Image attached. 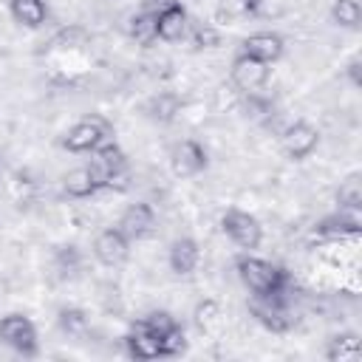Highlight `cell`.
<instances>
[{
  "instance_id": "1",
  "label": "cell",
  "mask_w": 362,
  "mask_h": 362,
  "mask_svg": "<svg viewBox=\"0 0 362 362\" xmlns=\"http://www.w3.org/2000/svg\"><path fill=\"white\" fill-rule=\"evenodd\" d=\"M235 269H238V277L249 288L252 297L277 294V291H283L288 286V274L277 263L263 260V257H255V255H240L235 260Z\"/></svg>"
},
{
  "instance_id": "2",
  "label": "cell",
  "mask_w": 362,
  "mask_h": 362,
  "mask_svg": "<svg viewBox=\"0 0 362 362\" xmlns=\"http://www.w3.org/2000/svg\"><path fill=\"white\" fill-rule=\"evenodd\" d=\"M113 141V124L99 116V113H90V116H82L62 139V147L71 150V153H93L99 150L102 144Z\"/></svg>"
},
{
  "instance_id": "3",
  "label": "cell",
  "mask_w": 362,
  "mask_h": 362,
  "mask_svg": "<svg viewBox=\"0 0 362 362\" xmlns=\"http://www.w3.org/2000/svg\"><path fill=\"white\" fill-rule=\"evenodd\" d=\"M93 156L96 158L90 167L102 184V189H124L130 181V164H127V156L122 153V147L107 141L99 150H93Z\"/></svg>"
},
{
  "instance_id": "4",
  "label": "cell",
  "mask_w": 362,
  "mask_h": 362,
  "mask_svg": "<svg viewBox=\"0 0 362 362\" xmlns=\"http://www.w3.org/2000/svg\"><path fill=\"white\" fill-rule=\"evenodd\" d=\"M0 345L11 348L20 356H37L40 354V339H37V328L25 314H6L0 317Z\"/></svg>"
},
{
  "instance_id": "5",
  "label": "cell",
  "mask_w": 362,
  "mask_h": 362,
  "mask_svg": "<svg viewBox=\"0 0 362 362\" xmlns=\"http://www.w3.org/2000/svg\"><path fill=\"white\" fill-rule=\"evenodd\" d=\"M221 229H223V235H226L238 249H249V252H252V249H257L260 240H263V226H260V221H257L252 212L238 209V206H232V209L223 212Z\"/></svg>"
},
{
  "instance_id": "6",
  "label": "cell",
  "mask_w": 362,
  "mask_h": 362,
  "mask_svg": "<svg viewBox=\"0 0 362 362\" xmlns=\"http://www.w3.org/2000/svg\"><path fill=\"white\" fill-rule=\"evenodd\" d=\"M252 314L260 325H266L274 334H286L294 322L288 300H286V288L277 294H266V297H252Z\"/></svg>"
},
{
  "instance_id": "7",
  "label": "cell",
  "mask_w": 362,
  "mask_h": 362,
  "mask_svg": "<svg viewBox=\"0 0 362 362\" xmlns=\"http://www.w3.org/2000/svg\"><path fill=\"white\" fill-rule=\"evenodd\" d=\"M141 325H144L156 339H161L164 356H178V354L184 351V328H181V322H178L170 311H150V314L141 320Z\"/></svg>"
},
{
  "instance_id": "8",
  "label": "cell",
  "mask_w": 362,
  "mask_h": 362,
  "mask_svg": "<svg viewBox=\"0 0 362 362\" xmlns=\"http://www.w3.org/2000/svg\"><path fill=\"white\" fill-rule=\"evenodd\" d=\"M269 74H272V68L266 62H260L255 57H246V54H238L232 59V68H229L232 85L243 93H257L269 82Z\"/></svg>"
},
{
  "instance_id": "9",
  "label": "cell",
  "mask_w": 362,
  "mask_h": 362,
  "mask_svg": "<svg viewBox=\"0 0 362 362\" xmlns=\"http://www.w3.org/2000/svg\"><path fill=\"white\" fill-rule=\"evenodd\" d=\"M280 144H283V150H286L288 158H305V156H311V153L317 150V144H320V130H317L311 122H305V119L291 122V124L283 130Z\"/></svg>"
},
{
  "instance_id": "10",
  "label": "cell",
  "mask_w": 362,
  "mask_h": 362,
  "mask_svg": "<svg viewBox=\"0 0 362 362\" xmlns=\"http://www.w3.org/2000/svg\"><path fill=\"white\" fill-rule=\"evenodd\" d=\"M206 161H209V158H206V150H204V144L195 141V139L178 141V144L173 147V156H170L173 173H175L178 178H192V175L204 173V170H206Z\"/></svg>"
},
{
  "instance_id": "11",
  "label": "cell",
  "mask_w": 362,
  "mask_h": 362,
  "mask_svg": "<svg viewBox=\"0 0 362 362\" xmlns=\"http://www.w3.org/2000/svg\"><path fill=\"white\" fill-rule=\"evenodd\" d=\"M93 255L102 266H119L130 255V240L119 226H107L93 238Z\"/></svg>"
},
{
  "instance_id": "12",
  "label": "cell",
  "mask_w": 362,
  "mask_h": 362,
  "mask_svg": "<svg viewBox=\"0 0 362 362\" xmlns=\"http://www.w3.org/2000/svg\"><path fill=\"white\" fill-rule=\"evenodd\" d=\"M189 28V14L181 3H164L156 11V37L164 42H175L187 34Z\"/></svg>"
},
{
  "instance_id": "13",
  "label": "cell",
  "mask_w": 362,
  "mask_h": 362,
  "mask_svg": "<svg viewBox=\"0 0 362 362\" xmlns=\"http://www.w3.org/2000/svg\"><path fill=\"white\" fill-rule=\"evenodd\" d=\"M116 226L124 232L127 240H141V238H147V235L153 232V226H156V212H153V206L144 204V201L130 204V206L122 212V218H119Z\"/></svg>"
},
{
  "instance_id": "14",
  "label": "cell",
  "mask_w": 362,
  "mask_h": 362,
  "mask_svg": "<svg viewBox=\"0 0 362 362\" xmlns=\"http://www.w3.org/2000/svg\"><path fill=\"white\" fill-rule=\"evenodd\" d=\"M240 54L272 65V62H277L283 57V37L274 34V31H255L240 42Z\"/></svg>"
},
{
  "instance_id": "15",
  "label": "cell",
  "mask_w": 362,
  "mask_h": 362,
  "mask_svg": "<svg viewBox=\"0 0 362 362\" xmlns=\"http://www.w3.org/2000/svg\"><path fill=\"white\" fill-rule=\"evenodd\" d=\"M124 348H127V354H130L133 359H139V362H150V359H161V356H164L161 339H156L141 322H136V325L130 328V334L124 337Z\"/></svg>"
},
{
  "instance_id": "16",
  "label": "cell",
  "mask_w": 362,
  "mask_h": 362,
  "mask_svg": "<svg viewBox=\"0 0 362 362\" xmlns=\"http://www.w3.org/2000/svg\"><path fill=\"white\" fill-rule=\"evenodd\" d=\"M362 232V223H359V215L356 212H334V215H325L320 223H317V235L320 238H331V240H339V238H356Z\"/></svg>"
},
{
  "instance_id": "17",
  "label": "cell",
  "mask_w": 362,
  "mask_h": 362,
  "mask_svg": "<svg viewBox=\"0 0 362 362\" xmlns=\"http://www.w3.org/2000/svg\"><path fill=\"white\" fill-rule=\"evenodd\" d=\"M198 260H201V249H198V243L192 238H175L170 243L167 263H170V269L175 274H181V277L184 274H192L195 266H198Z\"/></svg>"
},
{
  "instance_id": "18",
  "label": "cell",
  "mask_w": 362,
  "mask_h": 362,
  "mask_svg": "<svg viewBox=\"0 0 362 362\" xmlns=\"http://www.w3.org/2000/svg\"><path fill=\"white\" fill-rule=\"evenodd\" d=\"M62 189H65V195H71V198H90V195H96L99 189H102V184H99V178H96V173H93V167L88 164V167H76V170H71V173H65V178H62Z\"/></svg>"
},
{
  "instance_id": "19",
  "label": "cell",
  "mask_w": 362,
  "mask_h": 362,
  "mask_svg": "<svg viewBox=\"0 0 362 362\" xmlns=\"http://www.w3.org/2000/svg\"><path fill=\"white\" fill-rule=\"evenodd\" d=\"M8 11H11L14 23H20L25 28H40L48 20V3L45 0H11Z\"/></svg>"
},
{
  "instance_id": "20",
  "label": "cell",
  "mask_w": 362,
  "mask_h": 362,
  "mask_svg": "<svg viewBox=\"0 0 362 362\" xmlns=\"http://www.w3.org/2000/svg\"><path fill=\"white\" fill-rule=\"evenodd\" d=\"M362 348H359V337L354 331H342V334H334L325 345V359L328 362H354L359 359Z\"/></svg>"
},
{
  "instance_id": "21",
  "label": "cell",
  "mask_w": 362,
  "mask_h": 362,
  "mask_svg": "<svg viewBox=\"0 0 362 362\" xmlns=\"http://www.w3.org/2000/svg\"><path fill=\"white\" fill-rule=\"evenodd\" d=\"M337 204L345 212H359L362 209V175L351 173L345 181H339L337 187Z\"/></svg>"
},
{
  "instance_id": "22",
  "label": "cell",
  "mask_w": 362,
  "mask_h": 362,
  "mask_svg": "<svg viewBox=\"0 0 362 362\" xmlns=\"http://www.w3.org/2000/svg\"><path fill=\"white\" fill-rule=\"evenodd\" d=\"M127 34L139 42V45H150L156 42V11H139L130 17V25H127Z\"/></svg>"
},
{
  "instance_id": "23",
  "label": "cell",
  "mask_w": 362,
  "mask_h": 362,
  "mask_svg": "<svg viewBox=\"0 0 362 362\" xmlns=\"http://www.w3.org/2000/svg\"><path fill=\"white\" fill-rule=\"evenodd\" d=\"M331 20L339 25V28H359V20H362V6L359 0H334L331 6Z\"/></svg>"
},
{
  "instance_id": "24",
  "label": "cell",
  "mask_w": 362,
  "mask_h": 362,
  "mask_svg": "<svg viewBox=\"0 0 362 362\" xmlns=\"http://www.w3.org/2000/svg\"><path fill=\"white\" fill-rule=\"evenodd\" d=\"M178 110H181V99H178L175 93H158V96H153L150 105H147V113H150V119H156V122H170V119H175Z\"/></svg>"
},
{
  "instance_id": "25",
  "label": "cell",
  "mask_w": 362,
  "mask_h": 362,
  "mask_svg": "<svg viewBox=\"0 0 362 362\" xmlns=\"http://www.w3.org/2000/svg\"><path fill=\"white\" fill-rule=\"evenodd\" d=\"M57 320H59V328L68 337H82L88 331V317H85L82 308H62Z\"/></svg>"
},
{
  "instance_id": "26",
  "label": "cell",
  "mask_w": 362,
  "mask_h": 362,
  "mask_svg": "<svg viewBox=\"0 0 362 362\" xmlns=\"http://www.w3.org/2000/svg\"><path fill=\"white\" fill-rule=\"evenodd\" d=\"M218 317H221V311H218V303H215V300H204V303L195 308V322H198L201 331H209V328L218 322Z\"/></svg>"
},
{
  "instance_id": "27",
  "label": "cell",
  "mask_w": 362,
  "mask_h": 362,
  "mask_svg": "<svg viewBox=\"0 0 362 362\" xmlns=\"http://www.w3.org/2000/svg\"><path fill=\"white\" fill-rule=\"evenodd\" d=\"M192 40H195L198 48H212V45H218V31L206 23H198L195 31H192Z\"/></svg>"
},
{
  "instance_id": "28",
  "label": "cell",
  "mask_w": 362,
  "mask_h": 362,
  "mask_svg": "<svg viewBox=\"0 0 362 362\" xmlns=\"http://www.w3.org/2000/svg\"><path fill=\"white\" fill-rule=\"evenodd\" d=\"M59 269H62V274H74L79 269V252L74 246H65L59 252Z\"/></svg>"
},
{
  "instance_id": "29",
  "label": "cell",
  "mask_w": 362,
  "mask_h": 362,
  "mask_svg": "<svg viewBox=\"0 0 362 362\" xmlns=\"http://www.w3.org/2000/svg\"><path fill=\"white\" fill-rule=\"evenodd\" d=\"M235 6H238V11L240 14H255L257 11V6H260V0H232Z\"/></svg>"
},
{
  "instance_id": "30",
  "label": "cell",
  "mask_w": 362,
  "mask_h": 362,
  "mask_svg": "<svg viewBox=\"0 0 362 362\" xmlns=\"http://www.w3.org/2000/svg\"><path fill=\"white\" fill-rule=\"evenodd\" d=\"M348 76H351V82H354V85H359V82H362V79H359V59H351V62H348Z\"/></svg>"
}]
</instances>
